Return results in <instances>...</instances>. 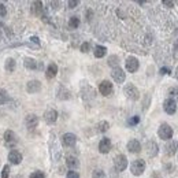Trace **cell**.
<instances>
[{"mask_svg":"<svg viewBox=\"0 0 178 178\" xmlns=\"http://www.w3.org/2000/svg\"><path fill=\"white\" fill-rule=\"evenodd\" d=\"M111 77L114 78L115 82H118V84H122V82H125V80H126V74H125V71L122 70L119 66L115 69H112V71H111Z\"/></svg>","mask_w":178,"mask_h":178,"instance_id":"obj_7","label":"cell"},{"mask_svg":"<svg viewBox=\"0 0 178 178\" xmlns=\"http://www.w3.org/2000/svg\"><path fill=\"white\" fill-rule=\"evenodd\" d=\"M41 89V82L37 81V80H33V81H29L28 85H26V90L29 93H37Z\"/></svg>","mask_w":178,"mask_h":178,"instance_id":"obj_16","label":"cell"},{"mask_svg":"<svg viewBox=\"0 0 178 178\" xmlns=\"http://www.w3.org/2000/svg\"><path fill=\"white\" fill-rule=\"evenodd\" d=\"M4 67H6V70H7L8 73H12V71H14V69H15V61L12 59V58H8L7 61H6Z\"/></svg>","mask_w":178,"mask_h":178,"instance_id":"obj_25","label":"cell"},{"mask_svg":"<svg viewBox=\"0 0 178 178\" xmlns=\"http://www.w3.org/2000/svg\"><path fill=\"white\" fill-rule=\"evenodd\" d=\"M108 64L114 69L118 67V64H119V58H118L117 55H111V56L108 58Z\"/></svg>","mask_w":178,"mask_h":178,"instance_id":"obj_27","label":"cell"},{"mask_svg":"<svg viewBox=\"0 0 178 178\" xmlns=\"http://www.w3.org/2000/svg\"><path fill=\"white\" fill-rule=\"evenodd\" d=\"M62 144L64 147H74L77 144V136L73 134V133H66V134L62 136Z\"/></svg>","mask_w":178,"mask_h":178,"instance_id":"obj_8","label":"cell"},{"mask_svg":"<svg viewBox=\"0 0 178 178\" xmlns=\"http://www.w3.org/2000/svg\"><path fill=\"white\" fill-rule=\"evenodd\" d=\"M30 41H32V43H34V44H37V45H40V40H39V37H36V36L30 37Z\"/></svg>","mask_w":178,"mask_h":178,"instance_id":"obj_40","label":"cell"},{"mask_svg":"<svg viewBox=\"0 0 178 178\" xmlns=\"http://www.w3.org/2000/svg\"><path fill=\"white\" fill-rule=\"evenodd\" d=\"M158 136H159L162 140H170L173 137V128H171L169 123H162L158 129Z\"/></svg>","mask_w":178,"mask_h":178,"instance_id":"obj_2","label":"cell"},{"mask_svg":"<svg viewBox=\"0 0 178 178\" xmlns=\"http://www.w3.org/2000/svg\"><path fill=\"white\" fill-rule=\"evenodd\" d=\"M66 164H67V167L70 170H74V169H77L80 166V160L75 156H67L66 158Z\"/></svg>","mask_w":178,"mask_h":178,"instance_id":"obj_20","label":"cell"},{"mask_svg":"<svg viewBox=\"0 0 178 178\" xmlns=\"http://www.w3.org/2000/svg\"><path fill=\"white\" fill-rule=\"evenodd\" d=\"M25 123L29 129H34L36 126L39 125V118L34 114H29V115H26V118H25Z\"/></svg>","mask_w":178,"mask_h":178,"instance_id":"obj_17","label":"cell"},{"mask_svg":"<svg viewBox=\"0 0 178 178\" xmlns=\"http://www.w3.org/2000/svg\"><path fill=\"white\" fill-rule=\"evenodd\" d=\"M145 167H147L145 162H144L142 159H137V160H134V162L130 164V171H132L133 175L139 177V175H141L142 173L145 171Z\"/></svg>","mask_w":178,"mask_h":178,"instance_id":"obj_1","label":"cell"},{"mask_svg":"<svg viewBox=\"0 0 178 178\" xmlns=\"http://www.w3.org/2000/svg\"><path fill=\"white\" fill-rule=\"evenodd\" d=\"M56 74H58V66L55 63H50V64H48V67H47L45 77L48 80H51V78H53Z\"/></svg>","mask_w":178,"mask_h":178,"instance_id":"obj_19","label":"cell"},{"mask_svg":"<svg viewBox=\"0 0 178 178\" xmlns=\"http://www.w3.org/2000/svg\"><path fill=\"white\" fill-rule=\"evenodd\" d=\"M29 178H45V175H44L43 171H40V170H39V171H33Z\"/></svg>","mask_w":178,"mask_h":178,"instance_id":"obj_33","label":"cell"},{"mask_svg":"<svg viewBox=\"0 0 178 178\" xmlns=\"http://www.w3.org/2000/svg\"><path fill=\"white\" fill-rule=\"evenodd\" d=\"M92 178H107V175L103 170H95L92 173Z\"/></svg>","mask_w":178,"mask_h":178,"instance_id":"obj_31","label":"cell"},{"mask_svg":"<svg viewBox=\"0 0 178 178\" xmlns=\"http://www.w3.org/2000/svg\"><path fill=\"white\" fill-rule=\"evenodd\" d=\"M8 100V93L6 89H0V104H4Z\"/></svg>","mask_w":178,"mask_h":178,"instance_id":"obj_30","label":"cell"},{"mask_svg":"<svg viewBox=\"0 0 178 178\" xmlns=\"http://www.w3.org/2000/svg\"><path fill=\"white\" fill-rule=\"evenodd\" d=\"M123 93L126 95V97L130 100H139L140 99V92L139 89L136 88L133 84H128L123 89Z\"/></svg>","mask_w":178,"mask_h":178,"instance_id":"obj_3","label":"cell"},{"mask_svg":"<svg viewBox=\"0 0 178 178\" xmlns=\"http://www.w3.org/2000/svg\"><path fill=\"white\" fill-rule=\"evenodd\" d=\"M15 178H23V177H22V175H17V177H15Z\"/></svg>","mask_w":178,"mask_h":178,"instance_id":"obj_43","label":"cell"},{"mask_svg":"<svg viewBox=\"0 0 178 178\" xmlns=\"http://www.w3.org/2000/svg\"><path fill=\"white\" fill-rule=\"evenodd\" d=\"M126 167H128V159H126V156L125 155H117V156L114 158V169L117 171H123L126 170Z\"/></svg>","mask_w":178,"mask_h":178,"instance_id":"obj_4","label":"cell"},{"mask_svg":"<svg viewBox=\"0 0 178 178\" xmlns=\"http://www.w3.org/2000/svg\"><path fill=\"white\" fill-rule=\"evenodd\" d=\"M174 50H178V39H177V43H175V45H174Z\"/></svg>","mask_w":178,"mask_h":178,"instance_id":"obj_42","label":"cell"},{"mask_svg":"<svg viewBox=\"0 0 178 178\" xmlns=\"http://www.w3.org/2000/svg\"><path fill=\"white\" fill-rule=\"evenodd\" d=\"M96 129H97V132H99V133H104V132H107V130L110 129V123H108L107 121H101V122L97 123Z\"/></svg>","mask_w":178,"mask_h":178,"instance_id":"obj_24","label":"cell"},{"mask_svg":"<svg viewBox=\"0 0 178 178\" xmlns=\"http://www.w3.org/2000/svg\"><path fill=\"white\" fill-rule=\"evenodd\" d=\"M66 178H80V174L74 170H70L67 173V175H66Z\"/></svg>","mask_w":178,"mask_h":178,"instance_id":"obj_36","label":"cell"},{"mask_svg":"<svg viewBox=\"0 0 178 178\" xmlns=\"http://www.w3.org/2000/svg\"><path fill=\"white\" fill-rule=\"evenodd\" d=\"M128 151L130 153H139L140 151H141V144H140L139 140H130V141L128 142Z\"/></svg>","mask_w":178,"mask_h":178,"instance_id":"obj_15","label":"cell"},{"mask_svg":"<svg viewBox=\"0 0 178 178\" xmlns=\"http://www.w3.org/2000/svg\"><path fill=\"white\" fill-rule=\"evenodd\" d=\"M10 177V166H4L1 170V178H8Z\"/></svg>","mask_w":178,"mask_h":178,"instance_id":"obj_34","label":"cell"},{"mask_svg":"<svg viewBox=\"0 0 178 178\" xmlns=\"http://www.w3.org/2000/svg\"><path fill=\"white\" fill-rule=\"evenodd\" d=\"M163 6H167V7H174V1H169V0H164Z\"/></svg>","mask_w":178,"mask_h":178,"instance_id":"obj_41","label":"cell"},{"mask_svg":"<svg viewBox=\"0 0 178 178\" xmlns=\"http://www.w3.org/2000/svg\"><path fill=\"white\" fill-rule=\"evenodd\" d=\"M56 119H58V112L55 110H47L45 112H44V121L47 122V123H50V125H52V123H55L56 122Z\"/></svg>","mask_w":178,"mask_h":178,"instance_id":"obj_13","label":"cell"},{"mask_svg":"<svg viewBox=\"0 0 178 178\" xmlns=\"http://www.w3.org/2000/svg\"><path fill=\"white\" fill-rule=\"evenodd\" d=\"M93 53H95V56L100 59V58H103L104 55L107 53V48H106V47H103V45H96V47H95Z\"/></svg>","mask_w":178,"mask_h":178,"instance_id":"obj_22","label":"cell"},{"mask_svg":"<svg viewBox=\"0 0 178 178\" xmlns=\"http://www.w3.org/2000/svg\"><path fill=\"white\" fill-rule=\"evenodd\" d=\"M33 12H34L36 15H39L43 12V3L41 1H33Z\"/></svg>","mask_w":178,"mask_h":178,"instance_id":"obj_26","label":"cell"},{"mask_svg":"<svg viewBox=\"0 0 178 178\" xmlns=\"http://www.w3.org/2000/svg\"><path fill=\"white\" fill-rule=\"evenodd\" d=\"M177 150H178V141H175V140H171L167 145L164 147V152H166L167 156H174Z\"/></svg>","mask_w":178,"mask_h":178,"instance_id":"obj_14","label":"cell"},{"mask_svg":"<svg viewBox=\"0 0 178 178\" xmlns=\"http://www.w3.org/2000/svg\"><path fill=\"white\" fill-rule=\"evenodd\" d=\"M169 95H170V99L174 100L175 103L178 101V88H170L169 89Z\"/></svg>","mask_w":178,"mask_h":178,"instance_id":"obj_29","label":"cell"},{"mask_svg":"<svg viewBox=\"0 0 178 178\" xmlns=\"http://www.w3.org/2000/svg\"><path fill=\"white\" fill-rule=\"evenodd\" d=\"M145 150H147L148 156L153 158V156H156L158 152H159V147H158V144L155 141H148L145 144Z\"/></svg>","mask_w":178,"mask_h":178,"instance_id":"obj_12","label":"cell"},{"mask_svg":"<svg viewBox=\"0 0 178 178\" xmlns=\"http://www.w3.org/2000/svg\"><path fill=\"white\" fill-rule=\"evenodd\" d=\"M67 4H69V7H70V8H75L80 4V1H78V0H70Z\"/></svg>","mask_w":178,"mask_h":178,"instance_id":"obj_38","label":"cell"},{"mask_svg":"<svg viewBox=\"0 0 178 178\" xmlns=\"http://www.w3.org/2000/svg\"><path fill=\"white\" fill-rule=\"evenodd\" d=\"M69 26L70 29H77L80 26V18L78 17H71L69 21Z\"/></svg>","mask_w":178,"mask_h":178,"instance_id":"obj_28","label":"cell"},{"mask_svg":"<svg viewBox=\"0 0 178 178\" xmlns=\"http://www.w3.org/2000/svg\"><path fill=\"white\" fill-rule=\"evenodd\" d=\"M140 122V117L139 115H134V117H132L128 121V123L130 125V126H134V125H137Z\"/></svg>","mask_w":178,"mask_h":178,"instance_id":"obj_32","label":"cell"},{"mask_svg":"<svg viewBox=\"0 0 178 178\" xmlns=\"http://www.w3.org/2000/svg\"><path fill=\"white\" fill-rule=\"evenodd\" d=\"M8 160L12 164H19L22 162V153L18 152L17 150H12L10 152V155H8Z\"/></svg>","mask_w":178,"mask_h":178,"instance_id":"obj_18","label":"cell"},{"mask_svg":"<svg viewBox=\"0 0 178 178\" xmlns=\"http://www.w3.org/2000/svg\"><path fill=\"white\" fill-rule=\"evenodd\" d=\"M56 97L59 100H69V99H70V92H69V90L64 88V86H59V89H58V96Z\"/></svg>","mask_w":178,"mask_h":178,"instance_id":"obj_21","label":"cell"},{"mask_svg":"<svg viewBox=\"0 0 178 178\" xmlns=\"http://www.w3.org/2000/svg\"><path fill=\"white\" fill-rule=\"evenodd\" d=\"M18 139L17 136H15L14 132H11V130H7V132L4 133V142H6V145L10 147V148H12V147L17 144Z\"/></svg>","mask_w":178,"mask_h":178,"instance_id":"obj_10","label":"cell"},{"mask_svg":"<svg viewBox=\"0 0 178 178\" xmlns=\"http://www.w3.org/2000/svg\"><path fill=\"white\" fill-rule=\"evenodd\" d=\"M159 73H160L162 75H166V74H170L171 70H170V69H167V67H162V69L159 70Z\"/></svg>","mask_w":178,"mask_h":178,"instance_id":"obj_39","label":"cell"},{"mask_svg":"<svg viewBox=\"0 0 178 178\" xmlns=\"http://www.w3.org/2000/svg\"><path fill=\"white\" fill-rule=\"evenodd\" d=\"M125 66H126V70H128L129 73H136L140 67L139 59L134 56H129L128 59H126V62H125Z\"/></svg>","mask_w":178,"mask_h":178,"instance_id":"obj_5","label":"cell"},{"mask_svg":"<svg viewBox=\"0 0 178 178\" xmlns=\"http://www.w3.org/2000/svg\"><path fill=\"white\" fill-rule=\"evenodd\" d=\"M111 147H112L111 140L104 137V139H101V141L99 142V152L100 153H108L111 151Z\"/></svg>","mask_w":178,"mask_h":178,"instance_id":"obj_11","label":"cell"},{"mask_svg":"<svg viewBox=\"0 0 178 178\" xmlns=\"http://www.w3.org/2000/svg\"><path fill=\"white\" fill-rule=\"evenodd\" d=\"M163 110H164V112L169 115L175 114V111H177V103L171 99H166L163 103Z\"/></svg>","mask_w":178,"mask_h":178,"instance_id":"obj_9","label":"cell"},{"mask_svg":"<svg viewBox=\"0 0 178 178\" xmlns=\"http://www.w3.org/2000/svg\"><path fill=\"white\" fill-rule=\"evenodd\" d=\"M89 50H90V44H89V43H82V45H81V52L86 53V52H89Z\"/></svg>","mask_w":178,"mask_h":178,"instance_id":"obj_35","label":"cell"},{"mask_svg":"<svg viewBox=\"0 0 178 178\" xmlns=\"http://www.w3.org/2000/svg\"><path fill=\"white\" fill-rule=\"evenodd\" d=\"M6 14H7V8L3 3H0V17H4Z\"/></svg>","mask_w":178,"mask_h":178,"instance_id":"obj_37","label":"cell"},{"mask_svg":"<svg viewBox=\"0 0 178 178\" xmlns=\"http://www.w3.org/2000/svg\"><path fill=\"white\" fill-rule=\"evenodd\" d=\"M112 90H114V86H112V84H111L110 81L104 80V81L100 82L99 92L101 93L103 96H110V95H112Z\"/></svg>","mask_w":178,"mask_h":178,"instance_id":"obj_6","label":"cell"},{"mask_svg":"<svg viewBox=\"0 0 178 178\" xmlns=\"http://www.w3.org/2000/svg\"><path fill=\"white\" fill-rule=\"evenodd\" d=\"M23 64H25L26 69H30V70H36V69L39 67L37 62H36L34 59H32V58H26L25 62H23Z\"/></svg>","mask_w":178,"mask_h":178,"instance_id":"obj_23","label":"cell"}]
</instances>
